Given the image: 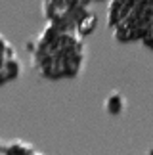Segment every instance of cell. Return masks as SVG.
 <instances>
[{"mask_svg":"<svg viewBox=\"0 0 153 155\" xmlns=\"http://www.w3.org/2000/svg\"><path fill=\"white\" fill-rule=\"evenodd\" d=\"M21 71L23 65L21 59L17 58V52L10 44V40L0 35V86L17 81L21 77Z\"/></svg>","mask_w":153,"mask_h":155,"instance_id":"obj_3","label":"cell"},{"mask_svg":"<svg viewBox=\"0 0 153 155\" xmlns=\"http://www.w3.org/2000/svg\"><path fill=\"white\" fill-rule=\"evenodd\" d=\"M0 155H44V153L23 140H11V142H2Z\"/></svg>","mask_w":153,"mask_h":155,"instance_id":"obj_4","label":"cell"},{"mask_svg":"<svg viewBox=\"0 0 153 155\" xmlns=\"http://www.w3.org/2000/svg\"><path fill=\"white\" fill-rule=\"evenodd\" d=\"M126 107V100L121 92H111L103 102V109L109 113V115H121Z\"/></svg>","mask_w":153,"mask_h":155,"instance_id":"obj_5","label":"cell"},{"mask_svg":"<svg viewBox=\"0 0 153 155\" xmlns=\"http://www.w3.org/2000/svg\"><path fill=\"white\" fill-rule=\"evenodd\" d=\"M84 38L75 31H65L46 23L42 33L33 42H27V52L34 69L42 79L69 81L76 79L86 61Z\"/></svg>","mask_w":153,"mask_h":155,"instance_id":"obj_1","label":"cell"},{"mask_svg":"<svg viewBox=\"0 0 153 155\" xmlns=\"http://www.w3.org/2000/svg\"><path fill=\"white\" fill-rule=\"evenodd\" d=\"M0 146H2V140H0Z\"/></svg>","mask_w":153,"mask_h":155,"instance_id":"obj_6","label":"cell"},{"mask_svg":"<svg viewBox=\"0 0 153 155\" xmlns=\"http://www.w3.org/2000/svg\"><path fill=\"white\" fill-rule=\"evenodd\" d=\"M92 0H42V15L50 25L79 33L80 23L90 14Z\"/></svg>","mask_w":153,"mask_h":155,"instance_id":"obj_2","label":"cell"}]
</instances>
